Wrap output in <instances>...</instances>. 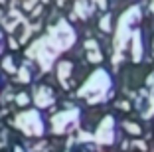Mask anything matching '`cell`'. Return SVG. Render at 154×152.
<instances>
[{"label": "cell", "mask_w": 154, "mask_h": 152, "mask_svg": "<svg viewBox=\"0 0 154 152\" xmlns=\"http://www.w3.org/2000/svg\"><path fill=\"white\" fill-rule=\"evenodd\" d=\"M26 101H28V99L24 97V95H22V97H18V103H22V105H24V103H26Z\"/></svg>", "instance_id": "5b68a950"}, {"label": "cell", "mask_w": 154, "mask_h": 152, "mask_svg": "<svg viewBox=\"0 0 154 152\" xmlns=\"http://www.w3.org/2000/svg\"><path fill=\"white\" fill-rule=\"evenodd\" d=\"M71 119H77V109H71V111H65V113L55 115L54 116V130L55 132H63L65 125H69Z\"/></svg>", "instance_id": "7a4b0ae2"}, {"label": "cell", "mask_w": 154, "mask_h": 152, "mask_svg": "<svg viewBox=\"0 0 154 152\" xmlns=\"http://www.w3.org/2000/svg\"><path fill=\"white\" fill-rule=\"evenodd\" d=\"M16 123H18V126L26 134H38V136H40V134L44 132V123H42L40 115H38L36 111H26V113H22V115H18Z\"/></svg>", "instance_id": "6da1fadb"}, {"label": "cell", "mask_w": 154, "mask_h": 152, "mask_svg": "<svg viewBox=\"0 0 154 152\" xmlns=\"http://www.w3.org/2000/svg\"><path fill=\"white\" fill-rule=\"evenodd\" d=\"M18 75H20V81H30V73H28V69H26V67L18 69Z\"/></svg>", "instance_id": "277c9868"}, {"label": "cell", "mask_w": 154, "mask_h": 152, "mask_svg": "<svg viewBox=\"0 0 154 152\" xmlns=\"http://www.w3.org/2000/svg\"><path fill=\"white\" fill-rule=\"evenodd\" d=\"M16 152H24V150H20V148H16Z\"/></svg>", "instance_id": "8992f818"}, {"label": "cell", "mask_w": 154, "mask_h": 152, "mask_svg": "<svg viewBox=\"0 0 154 152\" xmlns=\"http://www.w3.org/2000/svg\"><path fill=\"white\" fill-rule=\"evenodd\" d=\"M51 101H54V91L48 89V87H40L36 95V105L38 107H48Z\"/></svg>", "instance_id": "3957f363"}]
</instances>
